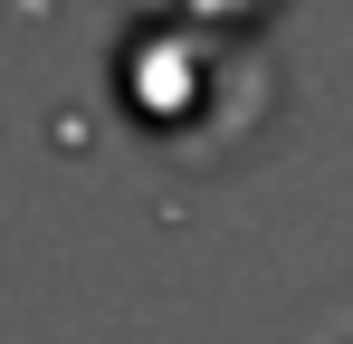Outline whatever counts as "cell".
Listing matches in <instances>:
<instances>
[{
    "label": "cell",
    "instance_id": "6da1fadb",
    "mask_svg": "<svg viewBox=\"0 0 353 344\" xmlns=\"http://www.w3.org/2000/svg\"><path fill=\"white\" fill-rule=\"evenodd\" d=\"M134 29H220V39H248L277 0H124Z\"/></svg>",
    "mask_w": 353,
    "mask_h": 344
}]
</instances>
